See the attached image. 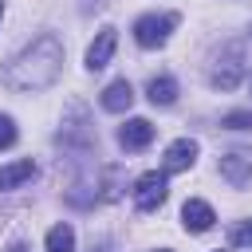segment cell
<instances>
[{"instance_id": "cell-11", "label": "cell", "mask_w": 252, "mask_h": 252, "mask_svg": "<svg viewBox=\"0 0 252 252\" xmlns=\"http://www.w3.org/2000/svg\"><path fill=\"white\" fill-rule=\"evenodd\" d=\"M32 177H35V161L32 158H20L12 165H0V189H16V185H24Z\"/></svg>"}, {"instance_id": "cell-5", "label": "cell", "mask_w": 252, "mask_h": 252, "mask_svg": "<svg viewBox=\"0 0 252 252\" xmlns=\"http://www.w3.org/2000/svg\"><path fill=\"white\" fill-rule=\"evenodd\" d=\"M114 47H118V32H114V28H102V32L94 35V43L87 47V67H91V71H102V67L110 63Z\"/></svg>"}, {"instance_id": "cell-3", "label": "cell", "mask_w": 252, "mask_h": 252, "mask_svg": "<svg viewBox=\"0 0 252 252\" xmlns=\"http://www.w3.org/2000/svg\"><path fill=\"white\" fill-rule=\"evenodd\" d=\"M173 24H177V16H158V12H150V16H142V20L134 24V39H138L142 47H161V43L169 39Z\"/></svg>"}, {"instance_id": "cell-4", "label": "cell", "mask_w": 252, "mask_h": 252, "mask_svg": "<svg viewBox=\"0 0 252 252\" xmlns=\"http://www.w3.org/2000/svg\"><path fill=\"white\" fill-rule=\"evenodd\" d=\"M240 79H244V63H240V47L232 43V47L224 51V59L213 67L209 83H213V91H236V87H240Z\"/></svg>"}, {"instance_id": "cell-21", "label": "cell", "mask_w": 252, "mask_h": 252, "mask_svg": "<svg viewBox=\"0 0 252 252\" xmlns=\"http://www.w3.org/2000/svg\"><path fill=\"white\" fill-rule=\"evenodd\" d=\"M161 252H165V248H161Z\"/></svg>"}, {"instance_id": "cell-1", "label": "cell", "mask_w": 252, "mask_h": 252, "mask_svg": "<svg viewBox=\"0 0 252 252\" xmlns=\"http://www.w3.org/2000/svg\"><path fill=\"white\" fill-rule=\"evenodd\" d=\"M59 71H63V43L55 35H39L4 67V83L12 91H43L59 79Z\"/></svg>"}, {"instance_id": "cell-13", "label": "cell", "mask_w": 252, "mask_h": 252, "mask_svg": "<svg viewBox=\"0 0 252 252\" xmlns=\"http://www.w3.org/2000/svg\"><path fill=\"white\" fill-rule=\"evenodd\" d=\"M47 252H75V228L71 224H55L47 232Z\"/></svg>"}, {"instance_id": "cell-8", "label": "cell", "mask_w": 252, "mask_h": 252, "mask_svg": "<svg viewBox=\"0 0 252 252\" xmlns=\"http://www.w3.org/2000/svg\"><path fill=\"white\" fill-rule=\"evenodd\" d=\"M181 220H185V228L189 232H209L213 228V220H217V213H213V205H205V201H185L181 205Z\"/></svg>"}, {"instance_id": "cell-10", "label": "cell", "mask_w": 252, "mask_h": 252, "mask_svg": "<svg viewBox=\"0 0 252 252\" xmlns=\"http://www.w3.org/2000/svg\"><path fill=\"white\" fill-rule=\"evenodd\" d=\"M130 102H134V87H130L126 79H114V83L102 91V110H110V114L130 110Z\"/></svg>"}, {"instance_id": "cell-7", "label": "cell", "mask_w": 252, "mask_h": 252, "mask_svg": "<svg viewBox=\"0 0 252 252\" xmlns=\"http://www.w3.org/2000/svg\"><path fill=\"white\" fill-rule=\"evenodd\" d=\"M193 158H197V142H193V138H177V142L165 150V169H161V173H185V169L193 165Z\"/></svg>"}, {"instance_id": "cell-9", "label": "cell", "mask_w": 252, "mask_h": 252, "mask_svg": "<svg viewBox=\"0 0 252 252\" xmlns=\"http://www.w3.org/2000/svg\"><path fill=\"white\" fill-rule=\"evenodd\" d=\"M220 177L228 181V185H248L252 181V158L248 154H224L220 158Z\"/></svg>"}, {"instance_id": "cell-12", "label": "cell", "mask_w": 252, "mask_h": 252, "mask_svg": "<svg viewBox=\"0 0 252 252\" xmlns=\"http://www.w3.org/2000/svg\"><path fill=\"white\" fill-rule=\"evenodd\" d=\"M146 94H150V102H154V106H169V102L177 98V83H173L169 75H158V79H150Z\"/></svg>"}, {"instance_id": "cell-14", "label": "cell", "mask_w": 252, "mask_h": 252, "mask_svg": "<svg viewBox=\"0 0 252 252\" xmlns=\"http://www.w3.org/2000/svg\"><path fill=\"white\" fill-rule=\"evenodd\" d=\"M220 126L224 130H252V110H228L220 118Z\"/></svg>"}, {"instance_id": "cell-17", "label": "cell", "mask_w": 252, "mask_h": 252, "mask_svg": "<svg viewBox=\"0 0 252 252\" xmlns=\"http://www.w3.org/2000/svg\"><path fill=\"white\" fill-rule=\"evenodd\" d=\"M8 252H28V248H24V244H12V248H8Z\"/></svg>"}, {"instance_id": "cell-15", "label": "cell", "mask_w": 252, "mask_h": 252, "mask_svg": "<svg viewBox=\"0 0 252 252\" xmlns=\"http://www.w3.org/2000/svg\"><path fill=\"white\" fill-rule=\"evenodd\" d=\"M228 240H232L236 248H252V220H240V224H232Z\"/></svg>"}, {"instance_id": "cell-6", "label": "cell", "mask_w": 252, "mask_h": 252, "mask_svg": "<svg viewBox=\"0 0 252 252\" xmlns=\"http://www.w3.org/2000/svg\"><path fill=\"white\" fill-rule=\"evenodd\" d=\"M118 142H122V150H146L154 142V126L146 118H130V122H122Z\"/></svg>"}, {"instance_id": "cell-20", "label": "cell", "mask_w": 252, "mask_h": 252, "mask_svg": "<svg viewBox=\"0 0 252 252\" xmlns=\"http://www.w3.org/2000/svg\"><path fill=\"white\" fill-rule=\"evenodd\" d=\"M217 252H220V248H217Z\"/></svg>"}, {"instance_id": "cell-19", "label": "cell", "mask_w": 252, "mask_h": 252, "mask_svg": "<svg viewBox=\"0 0 252 252\" xmlns=\"http://www.w3.org/2000/svg\"><path fill=\"white\" fill-rule=\"evenodd\" d=\"M248 87H252V75H248Z\"/></svg>"}, {"instance_id": "cell-2", "label": "cell", "mask_w": 252, "mask_h": 252, "mask_svg": "<svg viewBox=\"0 0 252 252\" xmlns=\"http://www.w3.org/2000/svg\"><path fill=\"white\" fill-rule=\"evenodd\" d=\"M165 193H169V181H165V173H158V169H150V173H142V177L134 181V205H138L142 213H154V209L165 201Z\"/></svg>"}, {"instance_id": "cell-18", "label": "cell", "mask_w": 252, "mask_h": 252, "mask_svg": "<svg viewBox=\"0 0 252 252\" xmlns=\"http://www.w3.org/2000/svg\"><path fill=\"white\" fill-rule=\"evenodd\" d=\"M0 20H4V4H0Z\"/></svg>"}, {"instance_id": "cell-16", "label": "cell", "mask_w": 252, "mask_h": 252, "mask_svg": "<svg viewBox=\"0 0 252 252\" xmlns=\"http://www.w3.org/2000/svg\"><path fill=\"white\" fill-rule=\"evenodd\" d=\"M12 142H16V122L8 114H0V150H8Z\"/></svg>"}]
</instances>
